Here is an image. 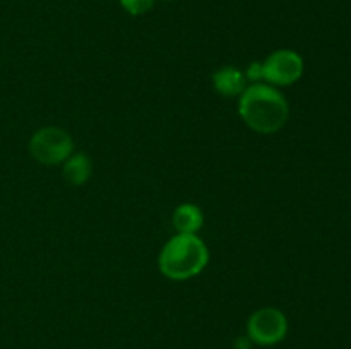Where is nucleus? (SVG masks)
Returning <instances> with one entry per match:
<instances>
[{
	"instance_id": "nucleus-7",
	"label": "nucleus",
	"mask_w": 351,
	"mask_h": 349,
	"mask_svg": "<svg viewBox=\"0 0 351 349\" xmlns=\"http://www.w3.org/2000/svg\"><path fill=\"white\" fill-rule=\"evenodd\" d=\"M171 222H173L177 233H191V235H197L199 229L204 224V212L197 204L192 202H184L178 205L171 216Z\"/></svg>"
},
{
	"instance_id": "nucleus-4",
	"label": "nucleus",
	"mask_w": 351,
	"mask_h": 349,
	"mask_svg": "<svg viewBox=\"0 0 351 349\" xmlns=\"http://www.w3.org/2000/svg\"><path fill=\"white\" fill-rule=\"evenodd\" d=\"M288 318L280 308L264 307L254 311L247 320V335L254 346H276L287 337Z\"/></svg>"
},
{
	"instance_id": "nucleus-8",
	"label": "nucleus",
	"mask_w": 351,
	"mask_h": 349,
	"mask_svg": "<svg viewBox=\"0 0 351 349\" xmlns=\"http://www.w3.org/2000/svg\"><path fill=\"white\" fill-rule=\"evenodd\" d=\"M93 163L86 153H72L67 159L62 163V174L65 180L74 187L86 185L91 178Z\"/></svg>"
},
{
	"instance_id": "nucleus-3",
	"label": "nucleus",
	"mask_w": 351,
	"mask_h": 349,
	"mask_svg": "<svg viewBox=\"0 0 351 349\" xmlns=\"http://www.w3.org/2000/svg\"><path fill=\"white\" fill-rule=\"evenodd\" d=\"M74 153V139L60 127H43L29 139V154L45 166H57Z\"/></svg>"
},
{
	"instance_id": "nucleus-12",
	"label": "nucleus",
	"mask_w": 351,
	"mask_h": 349,
	"mask_svg": "<svg viewBox=\"0 0 351 349\" xmlns=\"http://www.w3.org/2000/svg\"><path fill=\"white\" fill-rule=\"evenodd\" d=\"M163 2H170V0H163Z\"/></svg>"
},
{
	"instance_id": "nucleus-2",
	"label": "nucleus",
	"mask_w": 351,
	"mask_h": 349,
	"mask_svg": "<svg viewBox=\"0 0 351 349\" xmlns=\"http://www.w3.org/2000/svg\"><path fill=\"white\" fill-rule=\"evenodd\" d=\"M209 263L204 240L191 233H177L161 248L158 269L171 281H187L199 276Z\"/></svg>"
},
{
	"instance_id": "nucleus-11",
	"label": "nucleus",
	"mask_w": 351,
	"mask_h": 349,
	"mask_svg": "<svg viewBox=\"0 0 351 349\" xmlns=\"http://www.w3.org/2000/svg\"><path fill=\"white\" fill-rule=\"evenodd\" d=\"M233 348L235 349H252L254 348V342L250 341L249 335H239V337L235 339V342H233Z\"/></svg>"
},
{
	"instance_id": "nucleus-5",
	"label": "nucleus",
	"mask_w": 351,
	"mask_h": 349,
	"mask_svg": "<svg viewBox=\"0 0 351 349\" xmlns=\"http://www.w3.org/2000/svg\"><path fill=\"white\" fill-rule=\"evenodd\" d=\"M304 58L290 48H281L263 60V81L274 88L295 84L304 75Z\"/></svg>"
},
{
	"instance_id": "nucleus-6",
	"label": "nucleus",
	"mask_w": 351,
	"mask_h": 349,
	"mask_svg": "<svg viewBox=\"0 0 351 349\" xmlns=\"http://www.w3.org/2000/svg\"><path fill=\"white\" fill-rule=\"evenodd\" d=\"M213 88L218 94L225 98H239L247 88V79L243 70H240L235 65H225L218 68L211 77Z\"/></svg>"
},
{
	"instance_id": "nucleus-1",
	"label": "nucleus",
	"mask_w": 351,
	"mask_h": 349,
	"mask_svg": "<svg viewBox=\"0 0 351 349\" xmlns=\"http://www.w3.org/2000/svg\"><path fill=\"white\" fill-rule=\"evenodd\" d=\"M239 115L254 132L269 135L287 125L290 106L278 88L266 82H254L239 96Z\"/></svg>"
},
{
	"instance_id": "nucleus-10",
	"label": "nucleus",
	"mask_w": 351,
	"mask_h": 349,
	"mask_svg": "<svg viewBox=\"0 0 351 349\" xmlns=\"http://www.w3.org/2000/svg\"><path fill=\"white\" fill-rule=\"evenodd\" d=\"M243 74H245L247 81H250L252 84L254 82H261L263 81V62H250Z\"/></svg>"
},
{
	"instance_id": "nucleus-9",
	"label": "nucleus",
	"mask_w": 351,
	"mask_h": 349,
	"mask_svg": "<svg viewBox=\"0 0 351 349\" xmlns=\"http://www.w3.org/2000/svg\"><path fill=\"white\" fill-rule=\"evenodd\" d=\"M119 2L120 7H122L127 14L137 17L149 12L154 7V2H156V0H119Z\"/></svg>"
}]
</instances>
